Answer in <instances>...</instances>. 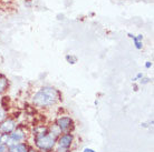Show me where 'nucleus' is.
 <instances>
[{"mask_svg":"<svg viewBox=\"0 0 154 152\" xmlns=\"http://www.w3.org/2000/svg\"><path fill=\"white\" fill-rule=\"evenodd\" d=\"M62 101V92L51 86L40 87L31 95V103L38 109H47Z\"/></svg>","mask_w":154,"mask_h":152,"instance_id":"f257e3e1","label":"nucleus"},{"mask_svg":"<svg viewBox=\"0 0 154 152\" xmlns=\"http://www.w3.org/2000/svg\"><path fill=\"white\" fill-rule=\"evenodd\" d=\"M34 134V141L37 150L42 152L53 151V149L56 145V138L50 134L48 131V127L45 126H37L32 130Z\"/></svg>","mask_w":154,"mask_h":152,"instance_id":"f03ea898","label":"nucleus"},{"mask_svg":"<svg viewBox=\"0 0 154 152\" xmlns=\"http://www.w3.org/2000/svg\"><path fill=\"white\" fill-rule=\"evenodd\" d=\"M55 124L60 129L62 133H68L73 132L74 128H75V122L73 118L69 115H59L57 119L55 120Z\"/></svg>","mask_w":154,"mask_h":152,"instance_id":"7ed1b4c3","label":"nucleus"},{"mask_svg":"<svg viewBox=\"0 0 154 152\" xmlns=\"http://www.w3.org/2000/svg\"><path fill=\"white\" fill-rule=\"evenodd\" d=\"M17 128V121L12 117H7L2 122H0V132L5 134L11 133Z\"/></svg>","mask_w":154,"mask_h":152,"instance_id":"20e7f679","label":"nucleus"},{"mask_svg":"<svg viewBox=\"0 0 154 152\" xmlns=\"http://www.w3.org/2000/svg\"><path fill=\"white\" fill-rule=\"evenodd\" d=\"M74 140H75V138H74V134L72 132L62 133L56 140V145L63 147V148H72Z\"/></svg>","mask_w":154,"mask_h":152,"instance_id":"39448f33","label":"nucleus"},{"mask_svg":"<svg viewBox=\"0 0 154 152\" xmlns=\"http://www.w3.org/2000/svg\"><path fill=\"white\" fill-rule=\"evenodd\" d=\"M9 138L12 140V142H23L27 139V133L23 127L17 126V128L11 133H9Z\"/></svg>","mask_w":154,"mask_h":152,"instance_id":"423d86ee","label":"nucleus"},{"mask_svg":"<svg viewBox=\"0 0 154 152\" xmlns=\"http://www.w3.org/2000/svg\"><path fill=\"white\" fill-rule=\"evenodd\" d=\"M28 147L26 142H14L8 145V152H27Z\"/></svg>","mask_w":154,"mask_h":152,"instance_id":"0eeeda50","label":"nucleus"},{"mask_svg":"<svg viewBox=\"0 0 154 152\" xmlns=\"http://www.w3.org/2000/svg\"><path fill=\"white\" fill-rule=\"evenodd\" d=\"M9 88V80L5 75L0 73V95H4Z\"/></svg>","mask_w":154,"mask_h":152,"instance_id":"6e6552de","label":"nucleus"},{"mask_svg":"<svg viewBox=\"0 0 154 152\" xmlns=\"http://www.w3.org/2000/svg\"><path fill=\"white\" fill-rule=\"evenodd\" d=\"M133 43H134V47L137 50H142L143 48V36L142 34H137V36H134L133 38Z\"/></svg>","mask_w":154,"mask_h":152,"instance_id":"1a4fd4ad","label":"nucleus"},{"mask_svg":"<svg viewBox=\"0 0 154 152\" xmlns=\"http://www.w3.org/2000/svg\"><path fill=\"white\" fill-rule=\"evenodd\" d=\"M66 61L69 63V65H75L77 62V57L76 56H74V54H66Z\"/></svg>","mask_w":154,"mask_h":152,"instance_id":"9d476101","label":"nucleus"},{"mask_svg":"<svg viewBox=\"0 0 154 152\" xmlns=\"http://www.w3.org/2000/svg\"><path fill=\"white\" fill-rule=\"evenodd\" d=\"M8 117V113H7V110L4 109L2 107H0V122H2L5 119Z\"/></svg>","mask_w":154,"mask_h":152,"instance_id":"9b49d317","label":"nucleus"},{"mask_svg":"<svg viewBox=\"0 0 154 152\" xmlns=\"http://www.w3.org/2000/svg\"><path fill=\"white\" fill-rule=\"evenodd\" d=\"M54 149V152H72L70 148H63V147H58V145H55Z\"/></svg>","mask_w":154,"mask_h":152,"instance_id":"f8f14e48","label":"nucleus"},{"mask_svg":"<svg viewBox=\"0 0 154 152\" xmlns=\"http://www.w3.org/2000/svg\"><path fill=\"white\" fill-rule=\"evenodd\" d=\"M151 81H152V79H151V78H145V77H143L142 79L139 80V82H140V84H141V86H145V84L150 83Z\"/></svg>","mask_w":154,"mask_h":152,"instance_id":"ddd939ff","label":"nucleus"},{"mask_svg":"<svg viewBox=\"0 0 154 152\" xmlns=\"http://www.w3.org/2000/svg\"><path fill=\"white\" fill-rule=\"evenodd\" d=\"M143 73L142 72H139V73H136V76L134 77V78H132V82H137L140 79H142L143 78Z\"/></svg>","mask_w":154,"mask_h":152,"instance_id":"4468645a","label":"nucleus"},{"mask_svg":"<svg viewBox=\"0 0 154 152\" xmlns=\"http://www.w3.org/2000/svg\"><path fill=\"white\" fill-rule=\"evenodd\" d=\"M0 152H8V147L4 143L0 145Z\"/></svg>","mask_w":154,"mask_h":152,"instance_id":"2eb2a0df","label":"nucleus"},{"mask_svg":"<svg viewBox=\"0 0 154 152\" xmlns=\"http://www.w3.org/2000/svg\"><path fill=\"white\" fill-rule=\"evenodd\" d=\"M153 67V62H151V61H146L145 62V68L146 69H151Z\"/></svg>","mask_w":154,"mask_h":152,"instance_id":"dca6fc26","label":"nucleus"},{"mask_svg":"<svg viewBox=\"0 0 154 152\" xmlns=\"http://www.w3.org/2000/svg\"><path fill=\"white\" fill-rule=\"evenodd\" d=\"M133 91H139V84H136V82H133Z\"/></svg>","mask_w":154,"mask_h":152,"instance_id":"f3484780","label":"nucleus"},{"mask_svg":"<svg viewBox=\"0 0 154 152\" xmlns=\"http://www.w3.org/2000/svg\"><path fill=\"white\" fill-rule=\"evenodd\" d=\"M27 152H38V150H36V149L32 148V147H28Z\"/></svg>","mask_w":154,"mask_h":152,"instance_id":"a211bd4d","label":"nucleus"},{"mask_svg":"<svg viewBox=\"0 0 154 152\" xmlns=\"http://www.w3.org/2000/svg\"><path fill=\"white\" fill-rule=\"evenodd\" d=\"M83 152H96L94 149H91V148H85L84 149V151Z\"/></svg>","mask_w":154,"mask_h":152,"instance_id":"6ab92c4d","label":"nucleus"},{"mask_svg":"<svg viewBox=\"0 0 154 152\" xmlns=\"http://www.w3.org/2000/svg\"><path fill=\"white\" fill-rule=\"evenodd\" d=\"M127 37H128V38H133V37H134V34H131V32H128V34H127Z\"/></svg>","mask_w":154,"mask_h":152,"instance_id":"aec40b11","label":"nucleus"},{"mask_svg":"<svg viewBox=\"0 0 154 152\" xmlns=\"http://www.w3.org/2000/svg\"><path fill=\"white\" fill-rule=\"evenodd\" d=\"M141 127H143V128H147V123H141Z\"/></svg>","mask_w":154,"mask_h":152,"instance_id":"412c9836","label":"nucleus"},{"mask_svg":"<svg viewBox=\"0 0 154 152\" xmlns=\"http://www.w3.org/2000/svg\"><path fill=\"white\" fill-rule=\"evenodd\" d=\"M47 152H54V151H47Z\"/></svg>","mask_w":154,"mask_h":152,"instance_id":"4be33fe9","label":"nucleus"},{"mask_svg":"<svg viewBox=\"0 0 154 152\" xmlns=\"http://www.w3.org/2000/svg\"><path fill=\"white\" fill-rule=\"evenodd\" d=\"M0 134H1V132H0Z\"/></svg>","mask_w":154,"mask_h":152,"instance_id":"5701e85b","label":"nucleus"}]
</instances>
